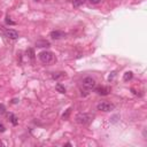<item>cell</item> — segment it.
Here are the masks:
<instances>
[{
	"label": "cell",
	"mask_w": 147,
	"mask_h": 147,
	"mask_svg": "<svg viewBox=\"0 0 147 147\" xmlns=\"http://www.w3.org/2000/svg\"><path fill=\"white\" fill-rule=\"evenodd\" d=\"M38 57H39V60H40L43 63H45V65H51V63L57 61L54 54H53L52 52H50V51H43V52H40L38 54Z\"/></svg>",
	"instance_id": "cell-1"
},
{
	"label": "cell",
	"mask_w": 147,
	"mask_h": 147,
	"mask_svg": "<svg viewBox=\"0 0 147 147\" xmlns=\"http://www.w3.org/2000/svg\"><path fill=\"white\" fill-rule=\"evenodd\" d=\"M94 116L92 114H87V113H81L76 116V122L81 125H89L91 122L93 121Z\"/></svg>",
	"instance_id": "cell-2"
},
{
	"label": "cell",
	"mask_w": 147,
	"mask_h": 147,
	"mask_svg": "<svg viewBox=\"0 0 147 147\" xmlns=\"http://www.w3.org/2000/svg\"><path fill=\"white\" fill-rule=\"evenodd\" d=\"M82 85H83V87H84L85 90L91 91V90H93L95 87L97 83H95V79L92 78V77H85V78L83 79V82H82Z\"/></svg>",
	"instance_id": "cell-3"
},
{
	"label": "cell",
	"mask_w": 147,
	"mask_h": 147,
	"mask_svg": "<svg viewBox=\"0 0 147 147\" xmlns=\"http://www.w3.org/2000/svg\"><path fill=\"white\" fill-rule=\"evenodd\" d=\"M115 108V106L110 102H107V101H103V102H100L98 103L97 106V109L98 110H101V111H110Z\"/></svg>",
	"instance_id": "cell-4"
},
{
	"label": "cell",
	"mask_w": 147,
	"mask_h": 147,
	"mask_svg": "<svg viewBox=\"0 0 147 147\" xmlns=\"http://www.w3.org/2000/svg\"><path fill=\"white\" fill-rule=\"evenodd\" d=\"M50 37H51L52 39H55V40H58V39L65 38V37H66V32H63V31H61V30H53V31H51Z\"/></svg>",
	"instance_id": "cell-5"
},
{
	"label": "cell",
	"mask_w": 147,
	"mask_h": 147,
	"mask_svg": "<svg viewBox=\"0 0 147 147\" xmlns=\"http://www.w3.org/2000/svg\"><path fill=\"white\" fill-rule=\"evenodd\" d=\"M5 34L6 37H8L9 39H17L18 38V32L16 30H13V29H7L5 31Z\"/></svg>",
	"instance_id": "cell-6"
},
{
	"label": "cell",
	"mask_w": 147,
	"mask_h": 147,
	"mask_svg": "<svg viewBox=\"0 0 147 147\" xmlns=\"http://www.w3.org/2000/svg\"><path fill=\"white\" fill-rule=\"evenodd\" d=\"M95 92H97L98 94H100V95H108L109 92H110V90H109L108 87H106V86H99V87L95 89Z\"/></svg>",
	"instance_id": "cell-7"
},
{
	"label": "cell",
	"mask_w": 147,
	"mask_h": 147,
	"mask_svg": "<svg viewBox=\"0 0 147 147\" xmlns=\"http://www.w3.org/2000/svg\"><path fill=\"white\" fill-rule=\"evenodd\" d=\"M50 41L45 40V39H41V40H37L36 41V46L37 47H50Z\"/></svg>",
	"instance_id": "cell-8"
},
{
	"label": "cell",
	"mask_w": 147,
	"mask_h": 147,
	"mask_svg": "<svg viewBox=\"0 0 147 147\" xmlns=\"http://www.w3.org/2000/svg\"><path fill=\"white\" fill-rule=\"evenodd\" d=\"M8 116H9V121L12 122L13 125H17V124H18V120H17V117L15 116L14 114L10 113V114H8Z\"/></svg>",
	"instance_id": "cell-9"
},
{
	"label": "cell",
	"mask_w": 147,
	"mask_h": 147,
	"mask_svg": "<svg viewBox=\"0 0 147 147\" xmlns=\"http://www.w3.org/2000/svg\"><path fill=\"white\" fill-rule=\"evenodd\" d=\"M132 77H133L132 73H131V71H127V73L124 74V76H123V81H124V82L131 81V79H132Z\"/></svg>",
	"instance_id": "cell-10"
},
{
	"label": "cell",
	"mask_w": 147,
	"mask_h": 147,
	"mask_svg": "<svg viewBox=\"0 0 147 147\" xmlns=\"http://www.w3.org/2000/svg\"><path fill=\"white\" fill-rule=\"evenodd\" d=\"M84 2H85V0H73L74 7H81Z\"/></svg>",
	"instance_id": "cell-11"
},
{
	"label": "cell",
	"mask_w": 147,
	"mask_h": 147,
	"mask_svg": "<svg viewBox=\"0 0 147 147\" xmlns=\"http://www.w3.org/2000/svg\"><path fill=\"white\" fill-rule=\"evenodd\" d=\"M55 89H57L58 92H60V93H66V89H65V86H62L61 84H57V86H55Z\"/></svg>",
	"instance_id": "cell-12"
},
{
	"label": "cell",
	"mask_w": 147,
	"mask_h": 147,
	"mask_svg": "<svg viewBox=\"0 0 147 147\" xmlns=\"http://www.w3.org/2000/svg\"><path fill=\"white\" fill-rule=\"evenodd\" d=\"M63 76H65V74H63V73H57V74L54 73V74L52 75V77L54 79H60V78H62Z\"/></svg>",
	"instance_id": "cell-13"
},
{
	"label": "cell",
	"mask_w": 147,
	"mask_h": 147,
	"mask_svg": "<svg viewBox=\"0 0 147 147\" xmlns=\"http://www.w3.org/2000/svg\"><path fill=\"white\" fill-rule=\"evenodd\" d=\"M70 113H71V108H68L66 113L62 115V118H63V120H67V118L69 117V115H70Z\"/></svg>",
	"instance_id": "cell-14"
},
{
	"label": "cell",
	"mask_w": 147,
	"mask_h": 147,
	"mask_svg": "<svg viewBox=\"0 0 147 147\" xmlns=\"http://www.w3.org/2000/svg\"><path fill=\"white\" fill-rule=\"evenodd\" d=\"M5 131H6V128H5V125L2 124V123H0V133L5 132Z\"/></svg>",
	"instance_id": "cell-15"
},
{
	"label": "cell",
	"mask_w": 147,
	"mask_h": 147,
	"mask_svg": "<svg viewBox=\"0 0 147 147\" xmlns=\"http://www.w3.org/2000/svg\"><path fill=\"white\" fill-rule=\"evenodd\" d=\"M89 1H90L92 5H97V4H99V2L101 1V0H89Z\"/></svg>",
	"instance_id": "cell-16"
},
{
	"label": "cell",
	"mask_w": 147,
	"mask_h": 147,
	"mask_svg": "<svg viewBox=\"0 0 147 147\" xmlns=\"http://www.w3.org/2000/svg\"><path fill=\"white\" fill-rule=\"evenodd\" d=\"M6 22L8 23V24H15V22H13V21L10 20L9 17H6Z\"/></svg>",
	"instance_id": "cell-17"
},
{
	"label": "cell",
	"mask_w": 147,
	"mask_h": 147,
	"mask_svg": "<svg viewBox=\"0 0 147 147\" xmlns=\"http://www.w3.org/2000/svg\"><path fill=\"white\" fill-rule=\"evenodd\" d=\"M0 113H1V114L5 113V106L4 105H0Z\"/></svg>",
	"instance_id": "cell-18"
},
{
	"label": "cell",
	"mask_w": 147,
	"mask_h": 147,
	"mask_svg": "<svg viewBox=\"0 0 147 147\" xmlns=\"http://www.w3.org/2000/svg\"><path fill=\"white\" fill-rule=\"evenodd\" d=\"M17 101H18V100H17V99H14V100H13V103H16V102H17Z\"/></svg>",
	"instance_id": "cell-19"
},
{
	"label": "cell",
	"mask_w": 147,
	"mask_h": 147,
	"mask_svg": "<svg viewBox=\"0 0 147 147\" xmlns=\"http://www.w3.org/2000/svg\"><path fill=\"white\" fill-rule=\"evenodd\" d=\"M0 146H2V143H1V140H0Z\"/></svg>",
	"instance_id": "cell-20"
},
{
	"label": "cell",
	"mask_w": 147,
	"mask_h": 147,
	"mask_svg": "<svg viewBox=\"0 0 147 147\" xmlns=\"http://www.w3.org/2000/svg\"><path fill=\"white\" fill-rule=\"evenodd\" d=\"M36 1H37V0H36Z\"/></svg>",
	"instance_id": "cell-21"
}]
</instances>
